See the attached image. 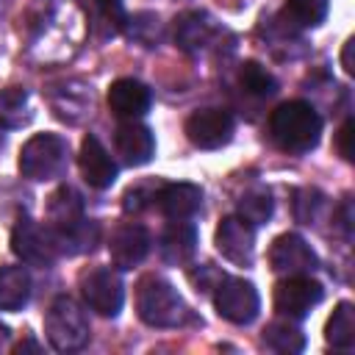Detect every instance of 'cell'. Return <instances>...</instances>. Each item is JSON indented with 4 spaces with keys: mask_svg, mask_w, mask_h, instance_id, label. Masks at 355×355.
<instances>
[{
    "mask_svg": "<svg viewBox=\"0 0 355 355\" xmlns=\"http://www.w3.org/2000/svg\"><path fill=\"white\" fill-rule=\"evenodd\" d=\"M269 136L286 153H308L322 136V116L305 100L280 103L269 116Z\"/></svg>",
    "mask_w": 355,
    "mask_h": 355,
    "instance_id": "obj_1",
    "label": "cell"
},
{
    "mask_svg": "<svg viewBox=\"0 0 355 355\" xmlns=\"http://www.w3.org/2000/svg\"><path fill=\"white\" fill-rule=\"evenodd\" d=\"M136 313L150 327H178L183 324L189 311L169 280L158 275H144L136 286Z\"/></svg>",
    "mask_w": 355,
    "mask_h": 355,
    "instance_id": "obj_2",
    "label": "cell"
},
{
    "mask_svg": "<svg viewBox=\"0 0 355 355\" xmlns=\"http://www.w3.org/2000/svg\"><path fill=\"white\" fill-rule=\"evenodd\" d=\"M44 333L53 349L75 352L89 341V319L72 297H55L44 313Z\"/></svg>",
    "mask_w": 355,
    "mask_h": 355,
    "instance_id": "obj_3",
    "label": "cell"
},
{
    "mask_svg": "<svg viewBox=\"0 0 355 355\" xmlns=\"http://www.w3.org/2000/svg\"><path fill=\"white\" fill-rule=\"evenodd\" d=\"M67 141L58 133H36L19 150V172L28 180H53L67 169Z\"/></svg>",
    "mask_w": 355,
    "mask_h": 355,
    "instance_id": "obj_4",
    "label": "cell"
},
{
    "mask_svg": "<svg viewBox=\"0 0 355 355\" xmlns=\"http://www.w3.org/2000/svg\"><path fill=\"white\" fill-rule=\"evenodd\" d=\"M80 294L83 302L100 316H116L125 305V286L122 277L111 266H94L80 275Z\"/></svg>",
    "mask_w": 355,
    "mask_h": 355,
    "instance_id": "obj_5",
    "label": "cell"
},
{
    "mask_svg": "<svg viewBox=\"0 0 355 355\" xmlns=\"http://www.w3.org/2000/svg\"><path fill=\"white\" fill-rule=\"evenodd\" d=\"M216 313L230 324H250L261 311L258 288L244 277H222L214 294Z\"/></svg>",
    "mask_w": 355,
    "mask_h": 355,
    "instance_id": "obj_6",
    "label": "cell"
},
{
    "mask_svg": "<svg viewBox=\"0 0 355 355\" xmlns=\"http://www.w3.org/2000/svg\"><path fill=\"white\" fill-rule=\"evenodd\" d=\"M11 250L28 266H50L58 258V247H55V236H53L50 225L42 227L39 222H33L28 216L14 225Z\"/></svg>",
    "mask_w": 355,
    "mask_h": 355,
    "instance_id": "obj_7",
    "label": "cell"
},
{
    "mask_svg": "<svg viewBox=\"0 0 355 355\" xmlns=\"http://www.w3.org/2000/svg\"><path fill=\"white\" fill-rule=\"evenodd\" d=\"M324 297V288L311 275H288L275 286V311L286 319H302Z\"/></svg>",
    "mask_w": 355,
    "mask_h": 355,
    "instance_id": "obj_8",
    "label": "cell"
},
{
    "mask_svg": "<svg viewBox=\"0 0 355 355\" xmlns=\"http://www.w3.org/2000/svg\"><path fill=\"white\" fill-rule=\"evenodd\" d=\"M233 116L225 108H197L183 125L186 139L200 150L225 147L233 139Z\"/></svg>",
    "mask_w": 355,
    "mask_h": 355,
    "instance_id": "obj_9",
    "label": "cell"
},
{
    "mask_svg": "<svg viewBox=\"0 0 355 355\" xmlns=\"http://www.w3.org/2000/svg\"><path fill=\"white\" fill-rule=\"evenodd\" d=\"M269 263L280 275H311L319 266V258L302 236L283 233L269 247Z\"/></svg>",
    "mask_w": 355,
    "mask_h": 355,
    "instance_id": "obj_10",
    "label": "cell"
},
{
    "mask_svg": "<svg viewBox=\"0 0 355 355\" xmlns=\"http://www.w3.org/2000/svg\"><path fill=\"white\" fill-rule=\"evenodd\" d=\"M216 250L236 266H250L255 258V225L241 216H225L216 227Z\"/></svg>",
    "mask_w": 355,
    "mask_h": 355,
    "instance_id": "obj_11",
    "label": "cell"
},
{
    "mask_svg": "<svg viewBox=\"0 0 355 355\" xmlns=\"http://www.w3.org/2000/svg\"><path fill=\"white\" fill-rule=\"evenodd\" d=\"M108 252L116 269H133L150 252V233L136 222H125L111 233Z\"/></svg>",
    "mask_w": 355,
    "mask_h": 355,
    "instance_id": "obj_12",
    "label": "cell"
},
{
    "mask_svg": "<svg viewBox=\"0 0 355 355\" xmlns=\"http://www.w3.org/2000/svg\"><path fill=\"white\" fill-rule=\"evenodd\" d=\"M153 202L158 205V211L172 219V222H186L191 219L200 205H202V189L194 186V183H169V186H161L153 197Z\"/></svg>",
    "mask_w": 355,
    "mask_h": 355,
    "instance_id": "obj_13",
    "label": "cell"
},
{
    "mask_svg": "<svg viewBox=\"0 0 355 355\" xmlns=\"http://www.w3.org/2000/svg\"><path fill=\"white\" fill-rule=\"evenodd\" d=\"M78 164H80L83 180H86L92 189H108V186L116 180V164H114V158H111L108 150L100 144V139L92 136V133L80 141Z\"/></svg>",
    "mask_w": 355,
    "mask_h": 355,
    "instance_id": "obj_14",
    "label": "cell"
},
{
    "mask_svg": "<svg viewBox=\"0 0 355 355\" xmlns=\"http://www.w3.org/2000/svg\"><path fill=\"white\" fill-rule=\"evenodd\" d=\"M150 89L141 80L133 78H119L108 86V108L119 116V119H139L150 111Z\"/></svg>",
    "mask_w": 355,
    "mask_h": 355,
    "instance_id": "obj_15",
    "label": "cell"
},
{
    "mask_svg": "<svg viewBox=\"0 0 355 355\" xmlns=\"http://www.w3.org/2000/svg\"><path fill=\"white\" fill-rule=\"evenodd\" d=\"M114 144H116V153L122 155V161L130 166H141L155 155V136L150 133L147 125H141L136 119H128L116 128Z\"/></svg>",
    "mask_w": 355,
    "mask_h": 355,
    "instance_id": "obj_16",
    "label": "cell"
},
{
    "mask_svg": "<svg viewBox=\"0 0 355 355\" xmlns=\"http://www.w3.org/2000/svg\"><path fill=\"white\" fill-rule=\"evenodd\" d=\"M197 252V230L189 222H172L161 236V258L172 266H186Z\"/></svg>",
    "mask_w": 355,
    "mask_h": 355,
    "instance_id": "obj_17",
    "label": "cell"
},
{
    "mask_svg": "<svg viewBox=\"0 0 355 355\" xmlns=\"http://www.w3.org/2000/svg\"><path fill=\"white\" fill-rule=\"evenodd\" d=\"M53 236H55V247H58V255H80V252H89L94 250L97 239H100V225L94 219H78L67 227H50Z\"/></svg>",
    "mask_w": 355,
    "mask_h": 355,
    "instance_id": "obj_18",
    "label": "cell"
},
{
    "mask_svg": "<svg viewBox=\"0 0 355 355\" xmlns=\"http://www.w3.org/2000/svg\"><path fill=\"white\" fill-rule=\"evenodd\" d=\"M31 300V275L25 266H0V311H19Z\"/></svg>",
    "mask_w": 355,
    "mask_h": 355,
    "instance_id": "obj_19",
    "label": "cell"
},
{
    "mask_svg": "<svg viewBox=\"0 0 355 355\" xmlns=\"http://www.w3.org/2000/svg\"><path fill=\"white\" fill-rule=\"evenodd\" d=\"M214 22L200 14V11H186L175 19V42L183 47V50H200L211 42L214 36Z\"/></svg>",
    "mask_w": 355,
    "mask_h": 355,
    "instance_id": "obj_20",
    "label": "cell"
},
{
    "mask_svg": "<svg viewBox=\"0 0 355 355\" xmlns=\"http://www.w3.org/2000/svg\"><path fill=\"white\" fill-rule=\"evenodd\" d=\"M324 341L333 349H352L355 347V308L352 302H338L324 324Z\"/></svg>",
    "mask_w": 355,
    "mask_h": 355,
    "instance_id": "obj_21",
    "label": "cell"
},
{
    "mask_svg": "<svg viewBox=\"0 0 355 355\" xmlns=\"http://www.w3.org/2000/svg\"><path fill=\"white\" fill-rule=\"evenodd\" d=\"M47 219L50 227H67L78 219H83V200L72 186H61L50 194L47 202Z\"/></svg>",
    "mask_w": 355,
    "mask_h": 355,
    "instance_id": "obj_22",
    "label": "cell"
},
{
    "mask_svg": "<svg viewBox=\"0 0 355 355\" xmlns=\"http://www.w3.org/2000/svg\"><path fill=\"white\" fill-rule=\"evenodd\" d=\"M86 8L92 14V28L100 39L116 36L125 28V8L122 0H86Z\"/></svg>",
    "mask_w": 355,
    "mask_h": 355,
    "instance_id": "obj_23",
    "label": "cell"
},
{
    "mask_svg": "<svg viewBox=\"0 0 355 355\" xmlns=\"http://www.w3.org/2000/svg\"><path fill=\"white\" fill-rule=\"evenodd\" d=\"M31 100H28V92L19 89V86H8L0 92V128L6 130H14V128H22L31 122Z\"/></svg>",
    "mask_w": 355,
    "mask_h": 355,
    "instance_id": "obj_24",
    "label": "cell"
},
{
    "mask_svg": "<svg viewBox=\"0 0 355 355\" xmlns=\"http://www.w3.org/2000/svg\"><path fill=\"white\" fill-rule=\"evenodd\" d=\"M263 344L275 352H288L291 355V352H302L305 336L300 333V327L291 324V319L288 322H272L263 330Z\"/></svg>",
    "mask_w": 355,
    "mask_h": 355,
    "instance_id": "obj_25",
    "label": "cell"
},
{
    "mask_svg": "<svg viewBox=\"0 0 355 355\" xmlns=\"http://www.w3.org/2000/svg\"><path fill=\"white\" fill-rule=\"evenodd\" d=\"M275 211V202H272V194L266 189H250L239 197V216L247 219L250 225H263Z\"/></svg>",
    "mask_w": 355,
    "mask_h": 355,
    "instance_id": "obj_26",
    "label": "cell"
},
{
    "mask_svg": "<svg viewBox=\"0 0 355 355\" xmlns=\"http://www.w3.org/2000/svg\"><path fill=\"white\" fill-rule=\"evenodd\" d=\"M239 83L244 86V92H250V94H255V97H272V94L277 92V80H275L261 64H255V61L241 64V69H239Z\"/></svg>",
    "mask_w": 355,
    "mask_h": 355,
    "instance_id": "obj_27",
    "label": "cell"
},
{
    "mask_svg": "<svg viewBox=\"0 0 355 355\" xmlns=\"http://www.w3.org/2000/svg\"><path fill=\"white\" fill-rule=\"evenodd\" d=\"M327 8H330V0H286L288 19L302 25V28L322 25L327 17Z\"/></svg>",
    "mask_w": 355,
    "mask_h": 355,
    "instance_id": "obj_28",
    "label": "cell"
},
{
    "mask_svg": "<svg viewBox=\"0 0 355 355\" xmlns=\"http://www.w3.org/2000/svg\"><path fill=\"white\" fill-rule=\"evenodd\" d=\"M336 150L344 161H352V119H344V125L336 133Z\"/></svg>",
    "mask_w": 355,
    "mask_h": 355,
    "instance_id": "obj_29",
    "label": "cell"
},
{
    "mask_svg": "<svg viewBox=\"0 0 355 355\" xmlns=\"http://www.w3.org/2000/svg\"><path fill=\"white\" fill-rule=\"evenodd\" d=\"M352 47H355V39H347L344 42V50H341V67H344L347 75L355 72V67H352Z\"/></svg>",
    "mask_w": 355,
    "mask_h": 355,
    "instance_id": "obj_30",
    "label": "cell"
},
{
    "mask_svg": "<svg viewBox=\"0 0 355 355\" xmlns=\"http://www.w3.org/2000/svg\"><path fill=\"white\" fill-rule=\"evenodd\" d=\"M349 211H352V205H349V202H344V205H341V211H338V227L344 230V236H347V239H349V230H352V222H349V219H352V214H349Z\"/></svg>",
    "mask_w": 355,
    "mask_h": 355,
    "instance_id": "obj_31",
    "label": "cell"
},
{
    "mask_svg": "<svg viewBox=\"0 0 355 355\" xmlns=\"http://www.w3.org/2000/svg\"><path fill=\"white\" fill-rule=\"evenodd\" d=\"M22 349H39V344L36 341H25V344H17L14 347V352H22Z\"/></svg>",
    "mask_w": 355,
    "mask_h": 355,
    "instance_id": "obj_32",
    "label": "cell"
}]
</instances>
